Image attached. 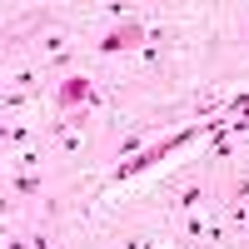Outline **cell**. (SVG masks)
<instances>
[{
	"mask_svg": "<svg viewBox=\"0 0 249 249\" xmlns=\"http://www.w3.org/2000/svg\"><path fill=\"white\" fill-rule=\"evenodd\" d=\"M224 100H230V95H219V90H199V95H190V110L199 120H219L224 115Z\"/></svg>",
	"mask_w": 249,
	"mask_h": 249,
	"instance_id": "8992f818",
	"label": "cell"
},
{
	"mask_svg": "<svg viewBox=\"0 0 249 249\" xmlns=\"http://www.w3.org/2000/svg\"><path fill=\"white\" fill-rule=\"evenodd\" d=\"M40 190H45L40 170H10V195L15 199H40Z\"/></svg>",
	"mask_w": 249,
	"mask_h": 249,
	"instance_id": "5b68a950",
	"label": "cell"
},
{
	"mask_svg": "<svg viewBox=\"0 0 249 249\" xmlns=\"http://www.w3.org/2000/svg\"><path fill=\"white\" fill-rule=\"evenodd\" d=\"M204 195H210V164H204V170H195L190 179H184L179 184V190H170V199H164V204H170V214H195L199 210V204H204Z\"/></svg>",
	"mask_w": 249,
	"mask_h": 249,
	"instance_id": "277c9868",
	"label": "cell"
},
{
	"mask_svg": "<svg viewBox=\"0 0 249 249\" xmlns=\"http://www.w3.org/2000/svg\"><path fill=\"white\" fill-rule=\"evenodd\" d=\"M199 135H204V120L184 124V130L164 135V140H155V144H144V150H140L135 160H120V170H110V184H124V179H140V175H150L160 160H170V155H179V150H190V144H195Z\"/></svg>",
	"mask_w": 249,
	"mask_h": 249,
	"instance_id": "6da1fadb",
	"label": "cell"
},
{
	"mask_svg": "<svg viewBox=\"0 0 249 249\" xmlns=\"http://www.w3.org/2000/svg\"><path fill=\"white\" fill-rule=\"evenodd\" d=\"M244 40H249V20H244Z\"/></svg>",
	"mask_w": 249,
	"mask_h": 249,
	"instance_id": "9a60e30c",
	"label": "cell"
},
{
	"mask_svg": "<svg viewBox=\"0 0 249 249\" xmlns=\"http://www.w3.org/2000/svg\"><path fill=\"white\" fill-rule=\"evenodd\" d=\"M135 60H140L144 70H160V65H164V45H144V50H140Z\"/></svg>",
	"mask_w": 249,
	"mask_h": 249,
	"instance_id": "ba28073f",
	"label": "cell"
},
{
	"mask_svg": "<svg viewBox=\"0 0 249 249\" xmlns=\"http://www.w3.org/2000/svg\"><path fill=\"white\" fill-rule=\"evenodd\" d=\"M5 249H30V239H20V234H5Z\"/></svg>",
	"mask_w": 249,
	"mask_h": 249,
	"instance_id": "4fadbf2b",
	"label": "cell"
},
{
	"mask_svg": "<svg viewBox=\"0 0 249 249\" xmlns=\"http://www.w3.org/2000/svg\"><path fill=\"white\" fill-rule=\"evenodd\" d=\"M144 45H150V30H144V20H135V15H130L124 25H110L105 35L95 40V55H130V50L140 55Z\"/></svg>",
	"mask_w": 249,
	"mask_h": 249,
	"instance_id": "3957f363",
	"label": "cell"
},
{
	"mask_svg": "<svg viewBox=\"0 0 249 249\" xmlns=\"http://www.w3.org/2000/svg\"><path fill=\"white\" fill-rule=\"evenodd\" d=\"M124 249H155V239H150V234H130V239H124Z\"/></svg>",
	"mask_w": 249,
	"mask_h": 249,
	"instance_id": "8fae6325",
	"label": "cell"
},
{
	"mask_svg": "<svg viewBox=\"0 0 249 249\" xmlns=\"http://www.w3.org/2000/svg\"><path fill=\"white\" fill-rule=\"evenodd\" d=\"M140 150H144V130H140V124H135L130 135H120V140H115V155H120V160H135Z\"/></svg>",
	"mask_w": 249,
	"mask_h": 249,
	"instance_id": "52a82bcc",
	"label": "cell"
},
{
	"mask_svg": "<svg viewBox=\"0 0 249 249\" xmlns=\"http://www.w3.org/2000/svg\"><path fill=\"white\" fill-rule=\"evenodd\" d=\"M175 249H204V244H195V239H179V244H175Z\"/></svg>",
	"mask_w": 249,
	"mask_h": 249,
	"instance_id": "5bb4252c",
	"label": "cell"
},
{
	"mask_svg": "<svg viewBox=\"0 0 249 249\" xmlns=\"http://www.w3.org/2000/svg\"><path fill=\"white\" fill-rule=\"evenodd\" d=\"M25 100H30V90H5V115H10V110H20Z\"/></svg>",
	"mask_w": 249,
	"mask_h": 249,
	"instance_id": "30bf717a",
	"label": "cell"
},
{
	"mask_svg": "<svg viewBox=\"0 0 249 249\" xmlns=\"http://www.w3.org/2000/svg\"><path fill=\"white\" fill-rule=\"evenodd\" d=\"M0 135H5V150H10V144H25V140H30V124H10V120H5V130H0Z\"/></svg>",
	"mask_w": 249,
	"mask_h": 249,
	"instance_id": "9c48e42d",
	"label": "cell"
},
{
	"mask_svg": "<svg viewBox=\"0 0 249 249\" xmlns=\"http://www.w3.org/2000/svg\"><path fill=\"white\" fill-rule=\"evenodd\" d=\"M50 105L55 115H75V110H105L110 105V90L95 85L90 75H60L50 85Z\"/></svg>",
	"mask_w": 249,
	"mask_h": 249,
	"instance_id": "7a4b0ae2",
	"label": "cell"
},
{
	"mask_svg": "<svg viewBox=\"0 0 249 249\" xmlns=\"http://www.w3.org/2000/svg\"><path fill=\"white\" fill-rule=\"evenodd\" d=\"M30 249H50V234H45V230H35V234H30Z\"/></svg>",
	"mask_w": 249,
	"mask_h": 249,
	"instance_id": "7c38bea8",
	"label": "cell"
}]
</instances>
